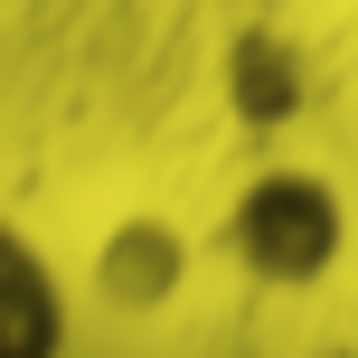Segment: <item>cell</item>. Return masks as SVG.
Instances as JSON below:
<instances>
[{
  "instance_id": "cell-1",
  "label": "cell",
  "mask_w": 358,
  "mask_h": 358,
  "mask_svg": "<svg viewBox=\"0 0 358 358\" xmlns=\"http://www.w3.org/2000/svg\"><path fill=\"white\" fill-rule=\"evenodd\" d=\"M38 340H48V311H38V283L10 255V273H0V358H29Z\"/></svg>"
}]
</instances>
